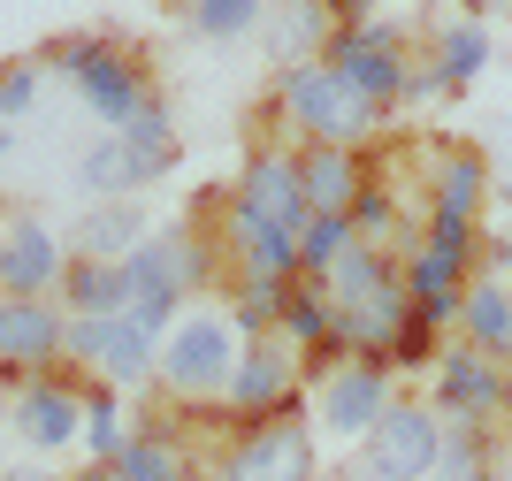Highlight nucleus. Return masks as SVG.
<instances>
[{"label": "nucleus", "instance_id": "4468645a", "mask_svg": "<svg viewBox=\"0 0 512 481\" xmlns=\"http://www.w3.org/2000/svg\"><path fill=\"white\" fill-rule=\"evenodd\" d=\"M230 245L245 252V275H276V283H299V230H283V222L253 214L245 199H230Z\"/></svg>", "mask_w": 512, "mask_h": 481}, {"label": "nucleus", "instance_id": "f257e3e1", "mask_svg": "<svg viewBox=\"0 0 512 481\" xmlns=\"http://www.w3.org/2000/svg\"><path fill=\"white\" fill-rule=\"evenodd\" d=\"M54 62H62L69 84H77V107H85L92 123H107V130H130L153 107L146 69L130 62L115 39H62V46H54Z\"/></svg>", "mask_w": 512, "mask_h": 481}, {"label": "nucleus", "instance_id": "7ed1b4c3", "mask_svg": "<svg viewBox=\"0 0 512 481\" xmlns=\"http://www.w3.org/2000/svg\"><path fill=\"white\" fill-rule=\"evenodd\" d=\"M321 62L337 69L367 107H383V115H390V100H406V46H398V31H383V23L367 16V8H344L337 16Z\"/></svg>", "mask_w": 512, "mask_h": 481}, {"label": "nucleus", "instance_id": "f8f14e48", "mask_svg": "<svg viewBox=\"0 0 512 481\" xmlns=\"http://www.w3.org/2000/svg\"><path fill=\"white\" fill-rule=\"evenodd\" d=\"M16 436L31 443V451H69V443L85 436V398L54 375L16 382Z\"/></svg>", "mask_w": 512, "mask_h": 481}, {"label": "nucleus", "instance_id": "c9c22d12", "mask_svg": "<svg viewBox=\"0 0 512 481\" xmlns=\"http://www.w3.org/2000/svg\"><path fill=\"white\" fill-rule=\"evenodd\" d=\"M8 153H16V130H8V123H0V161H8Z\"/></svg>", "mask_w": 512, "mask_h": 481}, {"label": "nucleus", "instance_id": "7c9ffc66", "mask_svg": "<svg viewBox=\"0 0 512 481\" xmlns=\"http://www.w3.org/2000/svg\"><path fill=\"white\" fill-rule=\"evenodd\" d=\"M268 31H276V54H306V46H329L337 16H329V8H283Z\"/></svg>", "mask_w": 512, "mask_h": 481}, {"label": "nucleus", "instance_id": "f704fd0d", "mask_svg": "<svg viewBox=\"0 0 512 481\" xmlns=\"http://www.w3.org/2000/svg\"><path fill=\"white\" fill-rule=\"evenodd\" d=\"M69 481H115V466H85V474H69Z\"/></svg>", "mask_w": 512, "mask_h": 481}, {"label": "nucleus", "instance_id": "9b49d317", "mask_svg": "<svg viewBox=\"0 0 512 481\" xmlns=\"http://www.w3.org/2000/svg\"><path fill=\"white\" fill-rule=\"evenodd\" d=\"M436 413L490 428V420L505 413V367L482 359L474 344H467V352H451V359H436Z\"/></svg>", "mask_w": 512, "mask_h": 481}, {"label": "nucleus", "instance_id": "2f4dec72", "mask_svg": "<svg viewBox=\"0 0 512 481\" xmlns=\"http://www.w3.org/2000/svg\"><path fill=\"white\" fill-rule=\"evenodd\" d=\"M31 107H39V62H8L0 69V123L16 130Z\"/></svg>", "mask_w": 512, "mask_h": 481}, {"label": "nucleus", "instance_id": "58836bf2", "mask_svg": "<svg viewBox=\"0 0 512 481\" xmlns=\"http://www.w3.org/2000/svg\"><path fill=\"white\" fill-rule=\"evenodd\" d=\"M505 405H512V367H505Z\"/></svg>", "mask_w": 512, "mask_h": 481}, {"label": "nucleus", "instance_id": "393cba45", "mask_svg": "<svg viewBox=\"0 0 512 481\" xmlns=\"http://www.w3.org/2000/svg\"><path fill=\"white\" fill-rule=\"evenodd\" d=\"M482 62H490V31H482V23H451L444 39H436V84H444V92H459V84H474L482 77Z\"/></svg>", "mask_w": 512, "mask_h": 481}, {"label": "nucleus", "instance_id": "423d86ee", "mask_svg": "<svg viewBox=\"0 0 512 481\" xmlns=\"http://www.w3.org/2000/svg\"><path fill=\"white\" fill-rule=\"evenodd\" d=\"M390 375L383 367H367V359H344L337 375H321V390H314V413H321V428L337 443H367L375 428H383V413H390Z\"/></svg>", "mask_w": 512, "mask_h": 481}, {"label": "nucleus", "instance_id": "473e14b6", "mask_svg": "<svg viewBox=\"0 0 512 481\" xmlns=\"http://www.w3.org/2000/svg\"><path fill=\"white\" fill-rule=\"evenodd\" d=\"M428 359H436V321L406 314L398 336H390V367H428Z\"/></svg>", "mask_w": 512, "mask_h": 481}, {"label": "nucleus", "instance_id": "0eeeda50", "mask_svg": "<svg viewBox=\"0 0 512 481\" xmlns=\"http://www.w3.org/2000/svg\"><path fill=\"white\" fill-rule=\"evenodd\" d=\"M222 398H230V413H245V428H260V420H276V413H299V359H291V344L283 336L245 344Z\"/></svg>", "mask_w": 512, "mask_h": 481}, {"label": "nucleus", "instance_id": "9d476101", "mask_svg": "<svg viewBox=\"0 0 512 481\" xmlns=\"http://www.w3.org/2000/svg\"><path fill=\"white\" fill-rule=\"evenodd\" d=\"M69 275V260H62V237L46 230V222H8L0 230V291L8 298H46L54 283Z\"/></svg>", "mask_w": 512, "mask_h": 481}, {"label": "nucleus", "instance_id": "72a5a7b5", "mask_svg": "<svg viewBox=\"0 0 512 481\" xmlns=\"http://www.w3.org/2000/svg\"><path fill=\"white\" fill-rule=\"evenodd\" d=\"M0 481H62V474H46V466H0Z\"/></svg>", "mask_w": 512, "mask_h": 481}, {"label": "nucleus", "instance_id": "f3484780", "mask_svg": "<svg viewBox=\"0 0 512 481\" xmlns=\"http://www.w3.org/2000/svg\"><path fill=\"white\" fill-rule=\"evenodd\" d=\"M459 329L474 336V352H482V359L512 367V283H497V275H474L467 298H459Z\"/></svg>", "mask_w": 512, "mask_h": 481}, {"label": "nucleus", "instance_id": "4be33fe9", "mask_svg": "<svg viewBox=\"0 0 512 481\" xmlns=\"http://www.w3.org/2000/svg\"><path fill=\"white\" fill-rule=\"evenodd\" d=\"M299 352H321V344H344V321L337 306H329V291L321 283H291V298H283V321H276Z\"/></svg>", "mask_w": 512, "mask_h": 481}, {"label": "nucleus", "instance_id": "c756f323", "mask_svg": "<svg viewBox=\"0 0 512 481\" xmlns=\"http://www.w3.org/2000/svg\"><path fill=\"white\" fill-rule=\"evenodd\" d=\"M444 481H474L490 474V428H474V420H451L444 428V466H436Z\"/></svg>", "mask_w": 512, "mask_h": 481}, {"label": "nucleus", "instance_id": "ea45409f", "mask_svg": "<svg viewBox=\"0 0 512 481\" xmlns=\"http://www.w3.org/2000/svg\"><path fill=\"white\" fill-rule=\"evenodd\" d=\"M0 466H8V443H0Z\"/></svg>", "mask_w": 512, "mask_h": 481}, {"label": "nucleus", "instance_id": "4c0bfd02", "mask_svg": "<svg viewBox=\"0 0 512 481\" xmlns=\"http://www.w3.org/2000/svg\"><path fill=\"white\" fill-rule=\"evenodd\" d=\"M192 481H237V474H192Z\"/></svg>", "mask_w": 512, "mask_h": 481}, {"label": "nucleus", "instance_id": "cd10ccee", "mask_svg": "<svg viewBox=\"0 0 512 481\" xmlns=\"http://www.w3.org/2000/svg\"><path fill=\"white\" fill-rule=\"evenodd\" d=\"M77 443H85L92 466H115V459H123V443H130L123 405H115V398H85V436H77Z\"/></svg>", "mask_w": 512, "mask_h": 481}, {"label": "nucleus", "instance_id": "20e7f679", "mask_svg": "<svg viewBox=\"0 0 512 481\" xmlns=\"http://www.w3.org/2000/svg\"><path fill=\"white\" fill-rule=\"evenodd\" d=\"M283 115H291L314 146H360L367 130L383 123V107H367L329 62H299L283 77Z\"/></svg>", "mask_w": 512, "mask_h": 481}, {"label": "nucleus", "instance_id": "e433bc0d", "mask_svg": "<svg viewBox=\"0 0 512 481\" xmlns=\"http://www.w3.org/2000/svg\"><path fill=\"white\" fill-rule=\"evenodd\" d=\"M497 474H505V481H512V443H505V451H497Z\"/></svg>", "mask_w": 512, "mask_h": 481}, {"label": "nucleus", "instance_id": "b1692460", "mask_svg": "<svg viewBox=\"0 0 512 481\" xmlns=\"http://www.w3.org/2000/svg\"><path fill=\"white\" fill-rule=\"evenodd\" d=\"M115 138L130 146V161H138V176H146V184H161V176L176 168V123H169V107H161V100H153L130 130H115Z\"/></svg>", "mask_w": 512, "mask_h": 481}, {"label": "nucleus", "instance_id": "c85d7f7f", "mask_svg": "<svg viewBox=\"0 0 512 481\" xmlns=\"http://www.w3.org/2000/svg\"><path fill=\"white\" fill-rule=\"evenodd\" d=\"M344 222H352V245H375V252H383L390 230H398V191H383L375 176H367V191L352 199V214H344Z\"/></svg>", "mask_w": 512, "mask_h": 481}, {"label": "nucleus", "instance_id": "2eb2a0df", "mask_svg": "<svg viewBox=\"0 0 512 481\" xmlns=\"http://www.w3.org/2000/svg\"><path fill=\"white\" fill-rule=\"evenodd\" d=\"M146 237L153 230H146V207H138V199H107V207L77 214V260H107V268H123Z\"/></svg>", "mask_w": 512, "mask_h": 481}, {"label": "nucleus", "instance_id": "1a4fd4ad", "mask_svg": "<svg viewBox=\"0 0 512 481\" xmlns=\"http://www.w3.org/2000/svg\"><path fill=\"white\" fill-rule=\"evenodd\" d=\"M230 474L237 481H314V436H306V420L276 413V420H260V428H245Z\"/></svg>", "mask_w": 512, "mask_h": 481}, {"label": "nucleus", "instance_id": "a211bd4d", "mask_svg": "<svg viewBox=\"0 0 512 481\" xmlns=\"http://www.w3.org/2000/svg\"><path fill=\"white\" fill-rule=\"evenodd\" d=\"M62 298H69V321H130V275L107 268V260H69Z\"/></svg>", "mask_w": 512, "mask_h": 481}, {"label": "nucleus", "instance_id": "a19ab883", "mask_svg": "<svg viewBox=\"0 0 512 481\" xmlns=\"http://www.w3.org/2000/svg\"><path fill=\"white\" fill-rule=\"evenodd\" d=\"M0 390H8V375H0Z\"/></svg>", "mask_w": 512, "mask_h": 481}, {"label": "nucleus", "instance_id": "aec40b11", "mask_svg": "<svg viewBox=\"0 0 512 481\" xmlns=\"http://www.w3.org/2000/svg\"><path fill=\"white\" fill-rule=\"evenodd\" d=\"M77 191H85V207H107V199H130V191H146V176H138V161H130V146L107 130V138H92L85 153H77Z\"/></svg>", "mask_w": 512, "mask_h": 481}, {"label": "nucleus", "instance_id": "412c9836", "mask_svg": "<svg viewBox=\"0 0 512 481\" xmlns=\"http://www.w3.org/2000/svg\"><path fill=\"white\" fill-rule=\"evenodd\" d=\"M115 390H146L153 375H161V336H146L138 321H107L100 336V359H92Z\"/></svg>", "mask_w": 512, "mask_h": 481}, {"label": "nucleus", "instance_id": "ddd939ff", "mask_svg": "<svg viewBox=\"0 0 512 481\" xmlns=\"http://www.w3.org/2000/svg\"><path fill=\"white\" fill-rule=\"evenodd\" d=\"M237 199H245L253 214H268V222H283V230H306V214H314L291 153H253L245 176H237Z\"/></svg>", "mask_w": 512, "mask_h": 481}, {"label": "nucleus", "instance_id": "dca6fc26", "mask_svg": "<svg viewBox=\"0 0 512 481\" xmlns=\"http://www.w3.org/2000/svg\"><path fill=\"white\" fill-rule=\"evenodd\" d=\"M299 184H306L314 214H352V199L367 191V161L352 146H314V153H299Z\"/></svg>", "mask_w": 512, "mask_h": 481}, {"label": "nucleus", "instance_id": "f03ea898", "mask_svg": "<svg viewBox=\"0 0 512 481\" xmlns=\"http://www.w3.org/2000/svg\"><path fill=\"white\" fill-rule=\"evenodd\" d=\"M237 375V329L230 314H214V306H199V314H184L169 336H161V375L176 398H222Z\"/></svg>", "mask_w": 512, "mask_h": 481}, {"label": "nucleus", "instance_id": "a878e982", "mask_svg": "<svg viewBox=\"0 0 512 481\" xmlns=\"http://www.w3.org/2000/svg\"><path fill=\"white\" fill-rule=\"evenodd\" d=\"M115 481H192V474H184V451L169 436H130L115 459Z\"/></svg>", "mask_w": 512, "mask_h": 481}, {"label": "nucleus", "instance_id": "5701e85b", "mask_svg": "<svg viewBox=\"0 0 512 481\" xmlns=\"http://www.w3.org/2000/svg\"><path fill=\"white\" fill-rule=\"evenodd\" d=\"M482 191H490V161H482L474 146H451L444 176H436V214H444V222H474Z\"/></svg>", "mask_w": 512, "mask_h": 481}, {"label": "nucleus", "instance_id": "6e6552de", "mask_svg": "<svg viewBox=\"0 0 512 481\" xmlns=\"http://www.w3.org/2000/svg\"><path fill=\"white\" fill-rule=\"evenodd\" d=\"M62 306L54 298H0V375L8 382H31L62 359Z\"/></svg>", "mask_w": 512, "mask_h": 481}, {"label": "nucleus", "instance_id": "bb28decb", "mask_svg": "<svg viewBox=\"0 0 512 481\" xmlns=\"http://www.w3.org/2000/svg\"><path fill=\"white\" fill-rule=\"evenodd\" d=\"M184 23H192L199 39H253L260 23H268V8L260 0H199Z\"/></svg>", "mask_w": 512, "mask_h": 481}, {"label": "nucleus", "instance_id": "39448f33", "mask_svg": "<svg viewBox=\"0 0 512 481\" xmlns=\"http://www.w3.org/2000/svg\"><path fill=\"white\" fill-rule=\"evenodd\" d=\"M444 466V420L428 413V405H390L383 428L367 436V474L375 481H436Z\"/></svg>", "mask_w": 512, "mask_h": 481}, {"label": "nucleus", "instance_id": "6ab92c4d", "mask_svg": "<svg viewBox=\"0 0 512 481\" xmlns=\"http://www.w3.org/2000/svg\"><path fill=\"white\" fill-rule=\"evenodd\" d=\"M321 291H329V306H337V314H360V306H375L383 291H398V268H390V252L352 245L337 268L321 275Z\"/></svg>", "mask_w": 512, "mask_h": 481}]
</instances>
